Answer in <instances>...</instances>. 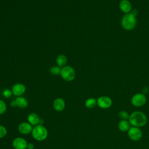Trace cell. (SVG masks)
<instances>
[{"label": "cell", "instance_id": "6", "mask_svg": "<svg viewBox=\"0 0 149 149\" xmlns=\"http://www.w3.org/2000/svg\"><path fill=\"white\" fill-rule=\"evenodd\" d=\"M127 135L130 140L137 141L142 138L143 133L140 127L131 126L127 131Z\"/></svg>", "mask_w": 149, "mask_h": 149}, {"label": "cell", "instance_id": "20", "mask_svg": "<svg viewBox=\"0 0 149 149\" xmlns=\"http://www.w3.org/2000/svg\"><path fill=\"white\" fill-rule=\"evenodd\" d=\"M7 109L6 103L2 100H0V115H2L5 113Z\"/></svg>", "mask_w": 149, "mask_h": 149}, {"label": "cell", "instance_id": "8", "mask_svg": "<svg viewBox=\"0 0 149 149\" xmlns=\"http://www.w3.org/2000/svg\"><path fill=\"white\" fill-rule=\"evenodd\" d=\"M27 141L23 137H17L12 141V146L15 149H27Z\"/></svg>", "mask_w": 149, "mask_h": 149}, {"label": "cell", "instance_id": "9", "mask_svg": "<svg viewBox=\"0 0 149 149\" xmlns=\"http://www.w3.org/2000/svg\"><path fill=\"white\" fill-rule=\"evenodd\" d=\"M11 90L13 95L17 97H19L23 95L26 92V87L24 84L18 83L15 84L12 86Z\"/></svg>", "mask_w": 149, "mask_h": 149}, {"label": "cell", "instance_id": "3", "mask_svg": "<svg viewBox=\"0 0 149 149\" xmlns=\"http://www.w3.org/2000/svg\"><path fill=\"white\" fill-rule=\"evenodd\" d=\"M33 137L38 141H42L45 140L48 134V130L42 125H37L33 127L31 132Z\"/></svg>", "mask_w": 149, "mask_h": 149}, {"label": "cell", "instance_id": "15", "mask_svg": "<svg viewBox=\"0 0 149 149\" xmlns=\"http://www.w3.org/2000/svg\"><path fill=\"white\" fill-rule=\"evenodd\" d=\"M16 103V105L18 108H22V109H24L27 107L28 106V101L23 97L22 96H19L17 97L16 100H15Z\"/></svg>", "mask_w": 149, "mask_h": 149}, {"label": "cell", "instance_id": "21", "mask_svg": "<svg viewBox=\"0 0 149 149\" xmlns=\"http://www.w3.org/2000/svg\"><path fill=\"white\" fill-rule=\"evenodd\" d=\"M7 133L8 132L6 128L4 126L0 125V139L5 137L7 134Z\"/></svg>", "mask_w": 149, "mask_h": 149}, {"label": "cell", "instance_id": "24", "mask_svg": "<svg viewBox=\"0 0 149 149\" xmlns=\"http://www.w3.org/2000/svg\"><path fill=\"white\" fill-rule=\"evenodd\" d=\"M10 106L11 107H12V108H15V107H17V105H16V101H15V100L12 101L10 102Z\"/></svg>", "mask_w": 149, "mask_h": 149}, {"label": "cell", "instance_id": "1", "mask_svg": "<svg viewBox=\"0 0 149 149\" xmlns=\"http://www.w3.org/2000/svg\"><path fill=\"white\" fill-rule=\"evenodd\" d=\"M128 120L132 126L140 128L146 125L147 118L144 112L140 111H136L130 115Z\"/></svg>", "mask_w": 149, "mask_h": 149}, {"label": "cell", "instance_id": "2", "mask_svg": "<svg viewBox=\"0 0 149 149\" xmlns=\"http://www.w3.org/2000/svg\"><path fill=\"white\" fill-rule=\"evenodd\" d=\"M120 24L124 30L127 31L132 30L134 29L137 24L136 17L130 12L125 14L121 19Z\"/></svg>", "mask_w": 149, "mask_h": 149}, {"label": "cell", "instance_id": "11", "mask_svg": "<svg viewBox=\"0 0 149 149\" xmlns=\"http://www.w3.org/2000/svg\"><path fill=\"white\" fill-rule=\"evenodd\" d=\"M119 6L120 10L125 14L129 13L132 11V4L129 0H121Z\"/></svg>", "mask_w": 149, "mask_h": 149}, {"label": "cell", "instance_id": "13", "mask_svg": "<svg viewBox=\"0 0 149 149\" xmlns=\"http://www.w3.org/2000/svg\"><path fill=\"white\" fill-rule=\"evenodd\" d=\"M53 107L58 112L62 111L65 108V102L62 98L58 97L54 100L53 102Z\"/></svg>", "mask_w": 149, "mask_h": 149}, {"label": "cell", "instance_id": "10", "mask_svg": "<svg viewBox=\"0 0 149 149\" xmlns=\"http://www.w3.org/2000/svg\"><path fill=\"white\" fill-rule=\"evenodd\" d=\"M17 129L20 133L22 134H29L31 133L33 127L28 122H23L19 125Z\"/></svg>", "mask_w": 149, "mask_h": 149}, {"label": "cell", "instance_id": "18", "mask_svg": "<svg viewBox=\"0 0 149 149\" xmlns=\"http://www.w3.org/2000/svg\"><path fill=\"white\" fill-rule=\"evenodd\" d=\"M61 68L58 66H53L50 68L49 72L53 75H58L61 73Z\"/></svg>", "mask_w": 149, "mask_h": 149}, {"label": "cell", "instance_id": "17", "mask_svg": "<svg viewBox=\"0 0 149 149\" xmlns=\"http://www.w3.org/2000/svg\"><path fill=\"white\" fill-rule=\"evenodd\" d=\"M84 105L86 108L88 109H92L97 105V100L94 98H89L86 100Z\"/></svg>", "mask_w": 149, "mask_h": 149}, {"label": "cell", "instance_id": "19", "mask_svg": "<svg viewBox=\"0 0 149 149\" xmlns=\"http://www.w3.org/2000/svg\"><path fill=\"white\" fill-rule=\"evenodd\" d=\"M118 116L120 120H129L130 115L125 111H120L118 113Z\"/></svg>", "mask_w": 149, "mask_h": 149}, {"label": "cell", "instance_id": "5", "mask_svg": "<svg viewBox=\"0 0 149 149\" xmlns=\"http://www.w3.org/2000/svg\"><path fill=\"white\" fill-rule=\"evenodd\" d=\"M147 98L143 93H136L131 98L132 104L136 107H140L146 104Z\"/></svg>", "mask_w": 149, "mask_h": 149}, {"label": "cell", "instance_id": "7", "mask_svg": "<svg viewBox=\"0 0 149 149\" xmlns=\"http://www.w3.org/2000/svg\"><path fill=\"white\" fill-rule=\"evenodd\" d=\"M97 105L101 109H108L112 105V99L105 95L101 96L97 100Z\"/></svg>", "mask_w": 149, "mask_h": 149}, {"label": "cell", "instance_id": "12", "mask_svg": "<svg viewBox=\"0 0 149 149\" xmlns=\"http://www.w3.org/2000/svg\"><path fill=\"white\" fill-rule=\"evenodd\" d=\"M42 119L40 116L34 112H31L29 113L27 116V121L32 126H36L37 125H40Z\"/></svg>", "mask_w": 149, "mask_h": 149}, {"label": "cell", "instance_id": "23", "mask_svg": "<svg viewBox=\"0 0 149 149\" xmlns=\"http://www.w3.org/2000/svg\"><path fill=\"white\" fill-rule=\"evenodd\" d=\"M34 145L32 143H28L27 145V149H34Z\"/></svg>", "mask_w": 149, "mask_h": 149}, {"label": "cell", "instance_id": "4", "mask_svg": "<svg viewBox=\"0 0 149 149\" xmlns=\"http://www.w3.org/2000/svg\"><path fill=\"white\" fill-rule=\"evenodd\" d=\"M60 74L64 80L66 81H71L74 79L76 74L74 69L73 67L68 65L61 68Z\"/></svg>", "mask_w": 149, "mask_h": 149}, {"label": "cell", "instance_id": "22", "mask_svg": "<svg viewBox=\"0 0 149 149\" xmlns=\"http://www.w3.org/2000/svg\"><path fill=\"white\" fill-rule=\"evenodd\" d=\"M13 94L12 93V91L11 90L9 89V88H6L5 89L3 92H2V95L3 96L5 97V98H10L12 95Z\"/></svg>", "mask_w": 149, "mask_h": 149}, {"label": "cell", "instance_id": "16", "mask_svg": "<svg viewBox=\"0 0 149 149\" xmlns=\"http://www.w3.org/2000/svg\"><path fill=\"white\" fill-rule=\"evenodd\" d=\"M67 61H68L67 58L63 54L59 55L56 59V63L57 64V66L62 68L66 66Z\"/></svg>", "mask_w": 149, "mask_h": 149}, {"label": "cell", "instance_id": "14", "mask_svg": "<svg viewBox=\"0 0 149 149\" xmlns=\"http://www.w3.org/2000/svg\"><path fill=\"white\" fill-rule=\"evenodd\" d=\"M130 123L128 120H120L118 123V129L122 132H127L130 128Z\"/></svg>", "mask_w": 149, "mask_h": 149}]
</instances>
